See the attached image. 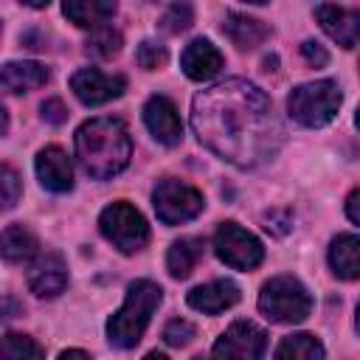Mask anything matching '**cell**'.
Here are the masks:
<instances>
[{"label": "cell", "instance_id": "26", "mask_svg": "<svg viewBox=\"0 0 360 360\" xmlns=\"http://www.w3.org/2000/svg\"><path fill=\"white\" fill-rule=\"evenodd\" d=\"M22 194V180L14 166L0 163V211H11L20 202Z\"/></svg>", "mask_w": 360, "mask_h": 360}, {"label": "cell", "instance_id": "7", "mask_svg": "<svg viewBox=\"0 0 360 360\" xmlns=\"http://www.w3.org/2000/svg\"><path fill=\"white\" fill-rule=\"evenodd\" d=\"M152 202H155V214H158V219L163 225L188 222L205 208L202 194L194 186H188L183 180H174V177H166V180H160L155 186Z\"/></svg>", "mask_w": 360, "mask_h": 360}, {"label": "cell", "instance_id": "22", "mask_svg": "<svg viewBox=\"0 0 360 360\" xmlns=\"http://www.w3.org/2000/svg\"><path fill=\"white\" fill-rule=\"evenodd\" d=\"M202 256V239H194V236H186V239H177L172 242L169 253H166V267L174 278H186L191 276V270L197 267Z\"/></svg>", "mask_w": 360, "mask_h": 360}, {"label": "cell", "instance_id": "11", "mask_svg": "<svg viewBox=\"0 0 360 360\" xmlns=\"http://www.w3.org/2000/svg\"><path fill=\"white\" fill-rule=\"evenodd\" d=\"M143 124L163 146H177L183 141V121L174 101L166 96H152L143 104Z\"/></svg>", "mask_w": 360, "mask_h": 360}, {"label": "cell", "instance_id": "27", "mask_svg": "<svg viewBox=\"0 0 360 360\" xmlns=\"http://www.w3.org/2000/svg\"><path fill=\"white\" fill-rule=\"evenodd\" d=\"M191 22H194V8H191L188 3H174V6H169V8L163 11V17H160V28L169 31V34H180V31H186Z\"/></svg>", "mask_w": 360, "mask_h": 360}, {"label": "cell", "instance_id": "36", "mask_svg": "<svg viewBox=\"0 0 360 360\" xmlns=\"http://www.w3.org/2000/svg\"><path fill=\"white\" fill-rule=\"evenodd\" d=\"M6 129H8V112H6V107L0 104V135H6Z\"/></svg>", "mask_w": 360, "mask_h": 360}, {"label": "cell", "instance_id": "18", "mask_svg": "<svg viewBox=\"0 0 360 360\" xmlns=\"http://www.w3.org/2000/svg\"><path fill=\"white\" fill-rule=\"evenodd\" d=\"M222 34L236 48H256L270 37V28L256 17H248V14H239V11H228L225 22H222Z\"/></svg>", "mask_w": 360, "mask_h": 360}, {"label": "cell", "instance_id": "12", "mask_svg": "<svg viewBox=\"0 0 360 360\" xmlns=\"http://www.w3.org/2000/svg\"><path fill=\"white\" fill-rule=\"evenodd\" d=\"M315 17H318L321 28L340 48H354L357 45V31H360V11L357 8H343V6L321 3V6H315Z\"/></svg>", "mask_w": 360, "mask_h": 360}, {"label": "cell", "instance_id": "17", "mask_svg": "<svg viewBox=\"0 0 360 360\" xmlns=\"http://www.w3.org/2000/svg\"><path fill=\"white\" fill-rule=\"evenodd\" d=\"M48 82V68L39 62H6L0 68V90L31 93Z\"/></svg>", "mask_w": 360, "mask_h": 360}, {"label": "cell", "instance_id": "32", "mask_svg": "<svg viewBox=\"0 0 360 360\" xmlns=\"http://www.w3.org/2000/svg\"><path fill=\"white\" fill-rule=\"evenodd\" d=\"M264 222H267V231H273V233L290 231V214L287 211H270V214H264Z\"/></svg>", "mask_w": 360, "mask_h": 360}, {"label": "cell", "instance_id": "19", "mask_svg": "<svg viewBox=\"0 0 360 360\" xmlns=\"http://www.w3.org/2000/svg\"><path fill=\"white\" fill-rule=\"evenodd\" d=\"M329 264H332L335 276L354 281L360 276V239L354 233L335 236L332 248H329Z\"/></svg>", "mask_w": 360, "mask_h": 360}, {"label": "cell", "instance_id": "13", "mask_svg": "<svg viewBox=\"0 0 360 360\" xmlns=\"http://www.w3.org/2000/svg\"><path fill=\"white\" fill-rule=\"evenodd\" d=\"M37 177L48 191L65 194L73 188V166L65 149L59 146H45L37 155Z\"/></svg>", "mask_w": 360, "mask_h": 360}, {"label": "cell", "instance_id": "8", "mask_svg": "<svg viewBox=\"0 0 360 360\" xmlns=\"http://www.w3.org/2000/svg\"><path fill=\"white\" fill-rule=\"evenodd\" d=\"M214 250L228 267H236V270H253L264 259L262 242L245 228H239L236 222H219L214 233Z\"/></svg>", "mask_w": 360, "mask_h": 360}, {"label": "cell", "instance_id": "33", "mask_svg": "<svg viewBox=\"0 0 360 360\" xmlns=\"http://www.w3.org/2000/svg\"><path fill=\"white\" fill-rule=\"evenodd\" d=\"M357 200H360V191L354 188L352 194H349V200H346V214H349V219L357 225L360 222V214H357Z\"/></svg>", "mask_w": 360, "mask_h": 360}, {"label": "cell", "instance_id": "4", "mask_svg": "<svg viewBox=\"0 0 360 360\" xmlns=\"http://www.w3.org/2000/svg\"><path fill=\"white\" fill-rule=\"evenodd\" d=\"M259 309L276 323H301L312 309V295L295 276H273L259 292Z\"/></svg>", "mask_w": 360, "mask_h": 360}, {"label": "cell", "instance_id": "30", "mask_svg": "<svg viewBox=\"0 0 360 360\" xmlns=\"http://www.w3.org/2000/svg\"><path fill=\"white\" fill-rule=\"evenodd\" d=\"M301 53H304V59H307L312 68H323V65L329 62L326 48H323L321 42H315V39H307V42L301 45Z\"/></svg>", "mask_w": 360, "mask_h": 360}, {"label": "cell", "instance_id": "35", "mask_svg": "<svg viewBox=\"0 0 360 360\" xmlns=\"http://www.w3.org/2000/svg\"><path fill=\"white\" fill-rule=\"evenodd\" d=\"M59 360H90V354L82 352V349H68V352L59 354Z\"/></svg>", "mask_w": 360, "mask_h": 360}, {"label": "cell", "instance_id": "25", "mask_svg": "<svg viewBox=\"0 0 360 360\" xmlns=\"http://www.w3.org/2000/svg\"><path fill=\"white\" fill-rule=\"evenodd\" d=\"M121 45H124V39L112 25H98L87 39V51L101 56V59H112L121 51Z\"/></svg>", "mask_w": 360, "mask_h": 360}, {"label": "cell", "instance_id": "14", "mask_svg": "<svg viewBox=\"0 0 360 360\" xmlns=\"http://www.w3.org/2000/svg\"><path fill=\"white\" fill-rule=\"evenodd\" d=\"M28 287L39 298H56L68 287V267L59 253H45L34 262L28 273Z\"/></svg>", "mask_w": 360, "mask_h": 360}, {"label": "cell", "instance_id": "20", "mask_svg": "<svg viewBox=\"0 0 360 360\" xmlns=\"http://www.w3.org/2000/svg\"><path fill=\"white\" fill-rule=\"evenodd\" d=\"M62 14L76 22L79 28H98L115 14V3L110 0H68L62 6Z\"/></svg>", "mask_w": 360, "mask_h": 360}, {"label": "cell", "instance_id": "5", "mask_svg": "<svg viewBox=\"0 0 360 360\" xmlns=\"http://www.w3.org/2000/svg\"><path fill=\"white\" fill-rule=\"evenodd\" d=\"M340 107V87L332 79H321V82H307L298 84L290 98H287V110L290 115L304 124V127H323L338 115Z\"/></svg>", "mask_w": 360, "mask_h": 360}, {"label": "cell", "instance_id": "6", "mask_svg": "<svg viewBox=\"0 0 360 360\" xmlns=\"http://www.w3.org/2000/svg\"><path fill=\"white\" fill-rule=\"evenodd\" d=\"M98 228L101 233L121 250V253H135L149 242V225L141 217L138 208H132L129 202L118 200L112 205H107L98 217Z\"/></svg>", "mask_w": 360, "mask_h": 360}, {"label": "cell", "instance_id": "15", "mask_svg": "<svg viewBox=\"0 0 360 360\" xmlns=\"http://www.w3.org/2000/svg\"><path fill=\"white\" fill-rule=\"evenodd\" d=\"M225 65V56L217 51V45H211V39H191L180 56V68L188 79L194 82H205L211 76H217Z\"/></svg>", "mask_w": 360, "mask_h": 360}, {"label": "cell", "instance_id": "1", "mask_svg": "<svg viewBox=\"0 0 360 360\" xmlns=\"http://www.w3.org/2000/svg\"><path fill=\"white\" fill-rule=\"evenodd\" d=\"M191 127L202 146L242 169L264 163L284 141L270 98L245 79H225L200 90L191 104Z\"/></svg>", "mask_w": 360, "mask_h": 360}, {"label": "cell", "instance_id": "10", "mask_svg": "<svg viewBox=\"0 0 360 360\" xmlns=\"http://www.w3.org/2000/svg\"><path fill=\"white\" fill-rule=\"evenodd\" d=\"M70 90L76 93V98L82 104L96 107V104L118 98L127 90V79L121 73L110 76V73H101L98 68H82L70 76Z\"/></svg>", "mask_w": 360, "mask_h": 360}, {"label": "cell", "instance_id": "28", "mask_svg": "<svg viewBox=\"0 0 360 360\" xmlns=\"http://www.w3.org/2000/svg\"><path fill=\"white\" fill-rule=\"evenodd\" d=\"M166 59H169V53H166V48H163L160 42L143 39V42L138 45V65H141L143 70H158V68L166 65Z\"/></svg>", "mask_w": 360, "mask_h": 360}, {"label": "cell", "instance_id": "34", "mask_svg": "<svg viewBox=\"0 0 360 360\" xmlns=\"http://www.w3.org/2000/svg\"><path fill=\"white\" fill-rule=\"evenodd\" d=\"M22 42H28V48H34V51L45 48V37H39L37 31H28V34H22Z\"/></svg>", "mask_w": 360, "mask_h": 360}, {"label": "cell", "instance_id": "9", "mask_svg": "<svg viewBox=\"0 0 360 360\" xmlns=\"http://www.w3.org/2000/svg\"><path fill=\"white\" fill-rule=\"evenodd\" d=\"M267 335L253 321H233L214 343V360H262Z\"/></svg>", "mask_w": 360, "mask_h": 360}, {"label": "cell", "instance_id": "37", "mask_svg": "<svg viewBox=\"0 0 360 360\" xmlns=\"http://www.w3.org/2000/svg\"><path fill=\"white\" fill-rule=\"evenodd\" d=\"M143 360H169V357H166V354H160V352H149Z\"/></svg>", "mask_w": 360, "mask_h": 360}, {"label": "cell", "instance_id": "16", "mask_svg": "<svg viewBox=\"0 0 360 360\" xmlns=\"http://www.w3.org/2000/svg\"><path fill=\"white\" fill-rule=\"evenodd\" d=\"M188 307L205 312V315H219L225 309H231L236 301H239V287L228 278H217V281H208V284H200L188 292Z\"/></svg>", "mask_w": 360, "mask_h": 360}, {"label": "cell", "instance_id": "24", "mask_svg": "<svg viewBox=\"0 0 360 360\" xmlns=\"http://www.w3.org/2000/svg\"><path fill=\"white\" fill-rule=\"evenodd\" d=\"M42 346L20 332H8L0 338V360H42Z\"/></svg>", "mask_w": 360, "mask_h": 360}, {"label": "cell", "instance_id": "23", "mask_svg": "<svg viewBox=\"0 0 360 360\" xmlns=\"http://www.w3.org/2000/svg\"><path fill=\"white\" fill-rule=\"evenodd\" d=\"M276 360H323V346L315 335L307 332L287 335L276 349Z\"/></svg>", "mask_w": 360, "mask_h": 360}, {"label": "cell", "instance_id": "3", "mask_svg": "<svg viewBox=\"0 0 360 360\" xmlns=\"http://www.w3.org/2000/svg\"><path fill=\"white\" fill-rule=\"evenodd\" d=\"M160 298H163L160 284H155V281H149V278H141V281L129 284L121 309L107 321L110 343H115V346H121V349L138 346V340H141L143 329L149 326V318H152V312L158 309Z\"/></svg>", "mask_w": 360, "mask_h": 360}, {"label": "cell", "instance_id": "2", "mask_svg": "<svg viewBox=\"0 0 360 360\" xmlns=\"http://www.w3.org/2000/svg\"><path fill=\"white\" fill-rule=\"evenodd\" d=\"M132 141L121 118H90L76 129V158L93 180H107L127 169Z\"/></svg>", "mask_w": 360, "mask_h": 360}, {"label": "cell", "instance_id": "29", "mask_svg": "<svg viewBox=\"0 0 360 360\" xmlns=\"http://www.w3.org/2000/svg\"><path fill=\"white\" fill-rule=\"evenodd\" d=\"M194 335H197L194 323H191V321H183V318L169 321L166 329H163V340H166L169 346H186V343H191Z\"/></svg>", "mask_w": 360, "mask_h": 360}, {"label": "cell", "instance_id": "38", "mask_svg": "<svg viewBox=\"0 0 360 360\" xmlns=\"http://www.w3.org/2000/svg\"><path fill=\"white\" fill-rule=\"evenodd\" d=\"M194 360H208V357H202V354H200V357H194Z\"/></svg>", "mask_w": 360, "mask_h": 360}, {"label": "cell", "instance_id": "31", "mask_svg": "<svg viewBox=\"0 0 360 360\" xmlns=\"http://www.w3.org/2000/svg\"><path fill=\"white\" fill-rule=\"evenodd\" d=\"M42 118H45L48 124H62V121H68V107L62 104V98H48V101H42Z\"/></svg>", "mask_w": 360, "mask_h": 360}, {"label": "cell", "instance_id": "21", "mask_svg": "<svg viewBox=\"0 0 360 360\" xmlns=\"http://www.w3.org/2000/svg\"><path fill=\"white\" fill-rule=\"evenodd\" d=\"M37 248H39V242L25 225H8L0 233V256L8 264H22V262L34 259Z\"/></svg>", "mask_w": 360, "mask_h": 360}]
</instances>
